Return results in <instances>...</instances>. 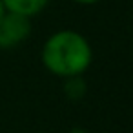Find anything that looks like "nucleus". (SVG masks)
Here are the masks:
<instances>
[{"label":"nucleus","mask_w":133,"mask_h":133,"mask_svg":"<svg viewBox=\"0 0 133 133\" xmlns=\"http://www.w3.org/2000/svg\"><path fill=\"white\" fill-rule=\"evenodd\" d=\"M69 133H89V131H88L86 128H71Z\"/></svg>","instance_id":"obj_6"},{"label":"nucleus","mask_w":133,"mask_h":133,"mask_svg":"<svg viewBox=\"0 0 133 133\" xmlns=\"http://www.w3.org/2000/svg\"><path fill=\"white\" fill-rule=\"evenodd\" d=\"M64 80V95L73 100V102H78L84 93H86V82L82 78V75H77V77H68V78H62Z\"/></svg>","instance_id":"obj_4"},{"label":"nucleus","mask_w":133,"mask_h":133,"mask_svg":"<svg viewBox=\"0 0 133 133\" xmlns=\"http://www.w3.org/2000/svg\"><path fill=\"white\" fill-rule=\"evenodd\" d=\"M40 60L44 68L58 78L77 77L91 66L93 49L78 31L58 29L46 38L40 49Z\"/></svg>","instance_id":"obj_1"},{"label":"nucleus","mask_w":133,"mask_h":133,"mask_svg":"<svg viewBox=\"0 0 133 133\" xmlns=\"http://www.w3.org/2000/svg\"><path fill=\"white\" fill-rule=\"evenodd\" d=\"M2 4L8 13H17V15L33 18L44 11L49 0H2Z\"/></svg>","instance_id":"obj_3"},{"label":"nucleus","mask_w":133,"mask_h":133,"mask_svg":"<svg viewBox=\"0 0 133 133\" xmlns=\"http://www.w3.org/2000/svg\"><path fill=\"white\" fill-rule=\"evenodd\" d=\"M29 35H31V18L8 11L0 18V49L17 48Z\"/></svg>","instance_id":"obj_2"},{"label":"nucleus","mask_w":133,"mask_h":133,"mask_svg":"<svg viewBox=\"0 0 133 133\" xmlns=\"http://www.w3.org/2000/svg\"><path fill=\"white\" fill-rule=\"evenodd\" d=\"M4 13H6V9H4V4H2V0H0V18L4 17Z\"/></svg>","instance_id":"obj_7"},{"label":"nucleus","mask_w":133,"mask_h":133,"mask_svg":"<svg viewBox=\"0 0 133 133\" xmlns=\"http://www.w3.org/2000/svg\"><path fill=\"white\" fill-rule=\"evenodd\" d=\"M75 4H80V6H93V4H98L100 0H71Z\"/></svg>","instance_id":"obj_5"}]
</instances>
